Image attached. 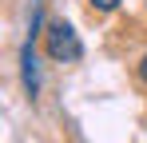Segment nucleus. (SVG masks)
<instances>
[{
	"instance_id": "f257e3e1",
	"label": "nucleus",
	"mask_w": 147,
	"mask_h": 143,
	"mask_svg": "<svg viewBox=\"0 0 147 143\" xmlns=\"http://www.w3.org/2000/svg\"><path fill=\"white\" fill-rule=\"evenodd\" d=\"M44 52L56 64H72V60L84 56V44H80V36H76V28L68 20H52L44 28Z\"/></svg>"
},
{
	"instance_id": "f03ea898",
	"label": "nucleus",
	"mask_w": 147,
	"mask_h": 143,
	"mask_svg": "<svg viewBox=\"0 0 147 143\" xmlns=\"http://www.w3.org/2000/svg\"><path fill=\"white\" fill-rule=\"evenodd\" d=\"M20 76H24V92L36 99V95H40V68H36V48H32V40H28L24 52H20Z\"/></svg>"
},
{
	"instance_id": "7ed1b4c3",
	"label": "nucleus",
	"mask_w": 147,
	"mask_h": 143,
	"mask_svg": "<svg viewBox=\"0 0 147 143\" xmlns=\"http://www.w3.org/2000/svg\"><path fill=\"white\" fill-rule=\"evenodd\" d=\"M88 4H92L96 12H115V8H119L123 0H88Z\"/></svg>"
},
{
	"instance_id": "20e7f679",
	"label": "nucleus",
	"mask_w": 147,
	"mask_h": 143,
	"mask_svg": "<svg viewBox=\"0 0 147 143\" xmlns=\"http://www.w3.org/2000/svg\"><path fill=\"white\" fill-rule=\"evenodd\" d=\"M139 80L147 84V52H143V60H139Z\"/></svg>"
}]
</instances>
